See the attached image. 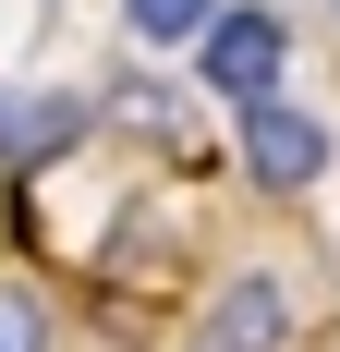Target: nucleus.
<instances>
[{
	"label": "nucleus",
	"instance_id": "nucleus-5",
	"mask_svg": "<svg viewBox=\"0 0 340 352\" xmlns=\"http://www.w3.org/2000/svg\"><path fill=\"white\" fill-rule=\"evenodd\" d=\"M122 12H134L146 49H182V36H206V12H219V0H122Z\"/></svg>",
	"mask_w": 340,
	"mask_h": 352
},
{
	"label": "nucleus",
	"instance_id": "nucleus-2",
	"mask_svg": "<svg viewBox=\"0 0 340 352\" xmlns=\"http://www.w3.org/2000/svg\"><path fill=\"white\" fill-rule=\"evenodd\" d=\"M243 170L268 182V195H304V182L328 170V122H304L292 98H255L243 109Z\"/></svg>",
	"mask_w": 340,
	"mask_h": 352
},
{
	"label": "nucleus",
	"instance_id": "nucleus-1",
	"mask_svg": "<svg viewBox=\"0 0 340 352\" xmlns=\"http://www.w3.org/2000/svg\"><path fill=\"white\" fill-rule=\"evenodd\" d=\"M195 61H206V85H219L231 109H255V98H279V61H292V25H279V12H206Z\"/></svg>",
	"mask_w": 340,
	"mask_h": 352
},
{
	"label": "nucleus",
	"instance_id": "nucleus-4",
	"mask_svg": "<svg viewBox=\"0 0 340 352\" xmlns=\"http://www.w3.org/2000/svg\"><path fill=\"white\" fill-rule=\"evenodd\" d=\"M85 122H98V98H0V158L36 170V158L85 146Z\"/></svg>",
	"mask_w": 340,
	"mask_h": 352
},
{
	"label": "nucleus",
	"instance_id": "nucleus-7",
	"mask_svg": "<svg viewBox=\"0 0 340 352\" xmlns=\"http://www.w3.org/2000/svg\"><path fill=\"white\" fill-rule=\"evenodd\" d=\"M98 109H109V122H122V134H158V146L182 134V122H170V98H158V85H122V98H98Z\"/></svg>",
	"mask_w": 340,
	"mask_h": 352
},
{
	"label": "nucleus",
	"instance_id": "nucleus-3",
	"mask_svg": "<svg viewBox=\"0 0 340 352\" xmlns=\"http://www.w3.org/2000/svg\"><path fill=\"white\" fill-rule=\"evenodd\" d=\"M206 352H292V292H279L268 267L219 280V304H206Z\"/></svg>",
	"mask_w": 340,
	"mask_h": 352
},
{
	"label": "nucleus",
	"instance_id": "nucleus-6",
	"mask_svg": "<svg viewBox=\"0 0 340 352\" xmlns=\"http://www.w3.org/2000/svg\"><path fill=\"white\" fill-rule=\"evenodd\" d=\"M0 352H49V304L25 280H0Z\"/></svg>",
	"mask_w": 340,
	"mask_h": 352
}]
</instances>
